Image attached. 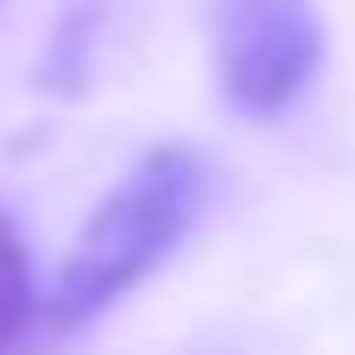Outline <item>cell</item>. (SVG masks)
Listing matches in <instances>:
<instances>
[{
	"mask_svg": "<svg viewBox=\"0 0 355 355\" xmlns=\"http://www.w3.org/2000/svg\"><path fill=\"white\" fill-rule=\"evenodd\" d=\"M203 189H211V174H203V159L189 153V145L138 153L131 174L94 203V218L80 225V239L66 247V261H58V276H51V297H44V319H51L58 334H73V327H87V319H102L109 304H123L182 247V232L203 211Z\"/></svg>",
	"mask_w": 355,
	"mask_h": 355,
	"instance_id": "1",
	"label": "cell"
},
{
	"mask_svg": "<svg viewBox=\"0 0 355 355\" xmlns=\"http://www.w3.org/2000/svg\"><path fill=\"white\" fill-rule=\"evenodd\" d=\"M218 94L239 116H283L327 58L312 0H203Z\"/></svg>",
	"mask_w": 355,
	"mask_h": 355,
	"instance_id": "2",
	"label": "cell"
},
{
	"mask_svg": "<svg viewBox=\"0 0 355 355\" xmlns=\"http://www.w3.org/2000/svg\"><path fill=\"white\" fill-rule=\"evenodd\" d=\"M37 268H29V239L15 232V218H0V355H22L29 327H37Z\"/></svg>",
	"mask_w": 355,
	"mask_h": 355,
	"instance_id": "3",
	"label": "cell"
}]
</instances>
